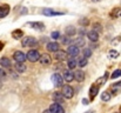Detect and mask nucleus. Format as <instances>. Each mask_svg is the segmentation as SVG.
<instances>
[{
	"label": "nucleus",
	"mask_w": 121,
	"mask_h": 113,
	"mask_svg": "<svg viewBox=\"0 0 121 113\" xmlns=\"http://www.w3.org/2000/svg\"><path fill=\"white\" fill-rule=\"evenodd\" d=\"M26 57H27V60H28V61H31V63H37V61L40 59V53H39V51H37V50H30V51L27 52Z\"/></svg>",
	"instance_id": "1"
},
{
	"label": "nucleus",
	"mask_w": 121,
	"mask_h": 113,
	"mask_svg": "<svg viewBox=\"0 0 121 113\" xmlns=\"http://www.w3.org/2000/svg\"><path fill=\"white\" fill-rule=\"evenodd\" d=\"M61 93H62V95L65 97V99H72L73 95H74V90H73L72 86L65 85V86H62V88H61Z\"/></svg>",
	"instance_id": "2"
},
{
	"label": "nucleus",
	"mask_w": 121,
	"mask_h": 113,
	"mask_svg": "<svg viewBox=\"0 0 121 113\" xmlns=\"http://www.w3.org/2000/svg\"><path fill=\"white\" fill-rule=\"evenodd\" d=\"M21 44H22L24 47H33V46H35L38 44V41H37V39L34 37H26L22 39Z\"/></svg>",
	"instance_id": "3"
},
{
	"label": "nucleus",
	"mask_w": 121,
	"mask_h": 113,
	"mask_svg": "<svg viewBox=\"0 0 121 113\" xmlns=\"http://www.w3.org/2000/svg\"><path fill=\"white\" fill-rule=\"evenodd\" d=\"M64 77L60 74V73H54V74L52 75V82L54 84V86H56V87H60V86H62V84H64Z\"/></svg>",
	"instance_id": "4"
},
{
	"label": "nucleus",
	"mask_w": 121,
	"mask_h": 113,
	"mask_svg": "<svg viewBox=\"0 0 121 113\" xmlns=\"http://www.w3.org/2000/svg\"><path fill=\"white\" fill-rule=\"evenodd\" d=\"M13 59L17 61V63H25V60H27V57L24 52L21 51H15L13 53Z\"/></svg>",
	"instance_id": "5"
},
{
	"label": "nucleus",
	"mask_w": 121,
	"mask_h": 113,
	"mask_svg": "<svg viewBox=\"0 0 121 113\" xmlns=\"http://www.w3.org/2000/svg\"><path fill=\"white\" fill-rule=\"evenodd\" d=\"M67 53H68L69 57H74V58L78 57L79 53H80L79 46H77V45H69L68 48H67Z\"/></svg>",
	"instance_id": "6"
},
{
	"label": "nucleus",
	"mask_w": 121,
	"mask_h": 113,
	"mask_svg": "<svg viewBox=\"0 0 121 113\" xmlns=\"http://www.w3.org/2000/svg\"><path fill=\"white\" fill-rule=\"evenodd\" d=\"M39 61H40V64L42 66H49L52 64V58H51V55H48L47 53H45V54H41L40 55Z\"/></svg>",
	"instance_id": "7"
},
{
	"label": "nucleus",
	"mask_w": 121,
	"mask_h": 113,
	"mask_svg": "<svg viewBox=\"0 0 121 113\" xmlns=\"http://www.w3.org/2000/svg\"><path fill=\"white\" fill-rule=\"evenodd\" d=\"M67 55H68V53H67L66 51H61V50H59V51L55 52L54 59H55L56 61H64V60L67 59Z\"/></svg>",
	"instance_id": "8"
},
{
	"label": "nucleus",
	"mask_w": 121,
	"mask_h": 113,
	"mask_svg": "<svg viewBox=\"0 0 121 113\" xmlns=\"http://www.w3.org/2000/svg\"><path fill=\"white\" fill-rule=\"evenodd\" d=\"M42 14L47 15V17H54V15H62L64 13L62 12H58V11L52 9V8H43L42 9Z\"/></svg>",
	"instance_id": "9"
},
{
	"label": "nucleus",
	"mask_w": 121,
	"mask_h": 113,
	"mask_svg": "<svg viewBox=\"0 0 121 113\" xmlns=\"http://www.w3.org/2000/svg\"><path fill=\"white\" fill-rule=\"evenodd\" d=\"M49 110L52 111V113H65L64 107L59 104V103H54L49 106Z\"/></svg>",
	"instance_id": "10"
},
{
	"label": "nucleus",
	"mask_w": 121,
	"mask_h": 113,
	"mask_svg": "<svg viewBox=\"0 0 121 113\" xmlns=\"http://www.w3.org/2000/svg\"><path fill=\"white\" fill-rule=\"evenodd\" d=\"M87 38H88L89 41H92V42H96V41L99 40V33H98L96 31L92 30V31H89V32L87 33Z\"/></svg>",
	"instance_id": "11"
},
{
	"label": "nucleus",
	"mask_w": 121,
	"mask_h": 113,
	"mask_svg": "<svg viewBox=\"0 0 121 113\" xmlns=\"http://www.w3.org/2000/svg\"><path fill=\"white\" fill-rule=\"evenodd\" d=\"M46 48H47L48 52H54V53H55L56 51H59V44L55 42V41L48 42V44L46 45Z\"/></svg>",
	"instance_id": "12"
},
{
	"label": "nucleus",
	"mask_w": 121,
	"mask_h": 113,
	"mask_svg": "<svg viewBox=\"0 0 121 113\" xmlns=\"http://www.w3.org/2000/svg\"><path fill=\"white\" fill-rule=\"evenodd\" d=\"M0 66L4 67V68H11L12 67V63H11V60L7 57H2V58H0Z\"/></svg>",
	"instance_id": "13"
},
{
	"label": "nucleus",
	"mask_w": 121,
	"mask_h": 113,
	"mask_svg": "<svg viewBox=\"0 0 121 113\" xmlns=\"http://www.w3.org/2000/svg\"><path fill=\"white\" fill-rule=\"evenodd\" d=\"M98 92H99V86H98L96 84L92 85L91 88H89V98H91V100H93V99L96 97Z\"/></svg>",
	"instance_id": "14"
},
{
	"label": "nucleus",
	"mask_w": 121,
	"mask_h": 113,
	"mask_svg": "<svg viewBox=\"0 0 121 113\" xmlns=\"http://www.w3.org/2000/svg\"><path fill=\"white\" fill-rule=\"evenodd\" d=\"M52 98H53V100L55 103H59V104H62L64 103V99H65V97L62 95L61 92H54L53 95H52Z\"/></svg>",
	"instance_id": "15"
},
{
	"label": "nucleus",
	"mask_w": 121,
	"mask_h": 113,
	"mask_svg": "<svg viewBox=\"0 0 121 113\" xmlns=\"http://www.w3.org/2000/svg\"><path fill=\"white\" fill-rule=\"evenodd\" d=\"M62 77H64V80L66 81V82H71V81H73L75 78H74V73H72L71 71H65L64 72V74H62Z\"/></svg>",
	"instance_id": "16"
},
{
	"label": "nucleus",
	"mask_w": 121,
	"mask_h": 113,
	"mask_svg": "<svg viewBox=\"0 0 121 113\" xmlns=\"http://www.w3.org/2000/svg\"><path fill=\"white\" fill-rule=\"evenodd\" d=\"M14 68H15V71H17L18 73H24V72H26L27 66H26L24 63H17L15 66H14Z\"/></svg>",
	"instance_id": "17"
},
{
	"label": "nucleus",
	"mask_w": 121,
	"mask_h": 113,
	"mask_svg": "<svg viewBox=\"0 0 121 113\" xmlns=\"http://www.w3.org/2000/svg\"><path fill=\"white\" fill-rule=\"evenodd\" d=\"M74 78H75V80H77V81L82 82V81L85 80V78H86V74H85V72H83V71L78 70V71L74 73Z\"/></svg>",
	"instance_id": "18"
},
{
	"label": "nucleus",
	"mask_w": 121,
	"mask_h": 113,
	"mask_svg": "<svg viewBox=\"0 0 121 113\" xmlns=\"http://www.w3.org/2000/svg\"><path fill=\"white\" fill-rule=\"evenodd\" d=\"M77 65H78V60H77V58L71 57V58L68 59V61H67V66H68V68H69V70H74V68L77 67Z\"/></svg>",
	"instance_id": "19"
},
{
	"label": "nucleus",
	"mask_w": 121,
	"mask_h": 113,
	"mask_svg": "<svg viewBox=\"0 0 121 113\" xmlns=\"http://www.w3.org/2000/svg\"><path fill=\"white\" fill-rule=\"evenodd\" d=\"M30 26L32 28H34V30H38V31H43L45 30V25L42 23H39V21H37V23H30Z\"/></svg>",
	"instance_id": "20"
},
{
	"label": "nucleus",
	"mask_w": 121,
	"mask_h": 113,
	"mask_svg": "<svg viewBox=\"0 0 121 113\" xmlns=\"http://www.w3.org/2000/svg\"><path fill=\"white\" fill-rule=\"evenodd\" d=\"M8 12H9L8 5H2V6H0V18L6 17V15L8 14Z\"/></svg>",
	"instance_id": "21"
},
{
	"label": "nucleus",
	"mask_w": 121,
	"mask_h": 113,
	"mask_svg": "<svg viewBox=\"0 0 121 113\" xmlns=\"http://www.w3.org/2000/svg\"><path fill=\"white\" fill-rule=\"evenodd\" d=\"M107 79H108V73L106 72L105 74H104L102 77H101V78H99V79H98V80L95 81V84H96L98 86H101L102 84H105V82L107 81Z\"/></svg>",
	"instance_id": "22"
},
{
	"label": "nucleus",
	"mask_w": 121,
	"mask_h": 113,
	"mask_svg": "<svg viewBox=\"0 0 121 113\" xmlns=\"http://www.w3.org/2000/svg\"><path fill=\"white\" fill-rule=\"evenodd\" d=\"M87 64H88V58L80 57V58L78 59V66H79V67H85V66H87Z\"/></svg>",
	"instance_id": "23"
},
{
	"label": "nucleus",
	"mask_w": 121,
	"mask_h": 113,
	"mask_svg": "<svg viewBox=\"0 0 121 113\" xmlns=\"http://www.w3.org/2000/svg\"><path fill=\"white\" fill-rule=\"evenodd\" d=\"M75 33H77V28H74L73 26H68V27L66 28V34H67L68 37H73Z\"/></svg>",
	"instance_id": "24"
},
{
	"label": "nucleus",
	"mask_w": 121,
	"mask_h": 113,
	"mask_svg": "<svg viewBox=\"0 0 121 113\" xmlns=\"http://www.w3.org/2000/svg\"><path fill=\"white\" fill-rule=\"evenodd\" d=\"M22 36H24V32H22L21 30H15V31L12 32V37L14 38V39H17V40L20 39Z\"/></svg>",
	"instance_id": "25"
},
{
	"label": "nucleus",
	"mask_w": 121,
	"mask_h": 113,
	"mask_svg": "<svg viewBox=\"0 0 121 113\" xmlns=\"http://www.w3.org/2000/svg\"><path fill=\"white\" fill-rule=\"evenodd\" d=\"M111 98H112V95H111L109 92H102L101 93V100L102 101H109Z\"/></svg>",
	"instance_id": "26"
},
{
	"label": "nucleus",
	"mask_w": 121,
	"mask_h": 113,
	"mask_svg": "<svg viewBox=\"0 0 121 113\" xmlns=\"http://www.w3.org/2000/svg\"><path fill=\"white\" fill-rule=\"evenodd\" d=\"M111 17L114 18V19L121 17V8H114V9L112 11V13H111Z\"/></svg>",
	"instance_id": "27"
},
{
	"label": "nucleus",
	"mask_w": 121,
	"mask_h": 113,
	"mask_svg": "<svg viewBox=\"0 0 121 113\" xmlns=\"http://www.w3.org/2000/svg\"><path fill=\"white\" fill-rule=\"evenodd\" d=\"M108 55H109V58H118L119 57V52L115 51V50H111L108 52Z\"/></svg>",
	"instance_id": "28"
},
{
	"label": "nucleus",
	"mask_w": 121,
	"mask_h": 113,
	"mask_svg": "<svg viewBox=\"0 0 121 113\" xmlns=\"http://www.w3.org/2000/svg\"><path fill=\"white\" fill-rule=\"evenodd\" d=\"M92 55V50L89 48V47H86L85 50H83V57H86V58H89Z\"/></svg>",
	"instance_id": "29"
},
{
	"label": "nucleus",
	"mask_w": 121,
	"mask_h": 113,
	"mask_svg": "<svg viewBox=\"0 0 121 113\" xmlns=\"http://www.w3.org/2000/svg\"><path fill=\"white\" fill-rule=\"evenodd\" d=\"M119 77H121V70H115V71L112 73V75H111L112 79H117V78H119Z\"/></svg>",
	"instance_id": "30"
},
{
	"label": "nucleus",
	"mask_w": 121,
	"mask_h": 113,
	"mask_svg": "<svg viewBox=\"0 0 121 113\" xmlns=\"http://www.w3.org/2000/svg\"><path fill=\"white\" fill-rule=\"evenodd\" d=\"M51 38H52V39H54V40H56V39H60V32H58V31H54V32H52Z\"/></svg>",
	"instance_id": "31"
},
{
	"label": "nucleus",
	"mask_w": 121,
	"mask_h": 113,
	"mask_svg": "<svg viewBox=\"0 0 121 113\" xmlns=\"http://www.w3.org/2000/svg\"><path fill=\"white\" fill-rule=\"evenodd\" d=\"M79 24H80L81 26H87L89 24V20L87 18H82L81 20H79Z\"/></svg>",
	"instance_id": "32"
},
{
	"label": "nucleus",
	"mask_w": 121,
	"mask_h": 113,
	"mask_svg": "<svg viewBox=\"0 0 121 113\" xmlns=\"http://www.w3.org/2000/svg\"><path fill=\"white\" fill-rule=\"evenodd\" d=\"M93 27H94V31H96L98 33H100V32L102 31V27H101V25H100V24H94V25H93Z\"/></svg>",
	"instance_id": "33"
},
{
	"label": "nucleus",
	"mask_w": 121,
	"mask_h": 113,
	"mask_svg": "<svg viewBox=\"0 0 121 113\" xmlns=\"http://www.w3.org/2000/svg\"><path fill=\"white\" fill-rule=\"evenodd\" d=\"M6 77H7V74H6V72H5L4 67H1V66H0V79H5Z\"/></svg>",
	"instance_id": "34"
},
{
	"label": "nucleus",
	"mask_w": 121,
	"mask_h": 113,
	"mask_svg": "<svg viewBox=\"0 0 121 113\" xmlns=\"http://www.w3.org/2000/svg\"><path fill=\"white\" fill-rule=\"evenodd\" d=\"M75 45L79 46V47H80V46H83V40H82V38H78V40L75 41Z\"/></svg>",
	"instance_id": "35"
},
{
	"label": "nucleus",
	"mask_w": 121,
	"mask_h": 113,
	"mask_svg": "<svg viewBox=\"0 0 121 113\" xmlns=\"http://www.w3.org/2000/svg\"><path fill=\"white\" fill-rule=\"evenodd\" d=\"M118 88H121V81H119V82H117V84L113 85V91H117Z\"/></svg>",
	"instance_id": "36"
},
{
	"label": "nucleus",
	"mask_w": 121,
	"mask_h": 113,
	"mask_svg": "<svg viewBox=\"0 0 121 113\" xmlns=\"http://www.w3.org/2000/svg\"><path fill=\"white\" fill-rule=\"evenodd\" d=\"M71 42H72V40H71L69 38H67V37L62 40V44H65V45H66V44H71Z\"/></svg>",
	"instance_id": "37"
},
{
	"label": "nucleus",
	"mask_w": 121,
	"mask_h": 113,
	"mask_svg": "<svg viewBox=\"0 0 121 113\" xmlns=\"http://www.w3.org/2000/svg\"><path fill=\"white\" fill-rule=\"evenodd\" d=\"M82 103H83V105H88L89 104V100L88 99H82Z\"/></svg>",
	"instance_id": "38"
},
{
	"label": "nucleus",
	"mask_w": 121,
	"mask_h": 113,
	"mask_svg": "<svg viewBox=\"0 0 121 113\" xmlns=\"http://www.w3.org/2000/svg\"><path fill=\"white\" fill-rule=\"evenodd\" d=\"M43 113H52V111L48 108V110H45V111H43Z\"/></svg>",
	"instance_id": "39"
},
{
	"label": "nucleus",
	"mask_w": 121,
	"mask_h": 113,
	"mask_svg": "<svg viewBox=\"0 0 121 113\" xmlns=\"http://www.w3.org/2000/svg\"><path fill=\"white\" fill-rule=\"evenodd\" d=\"M4 48V42H0V51Z\"/></svg>",
	"instance_id": "40"
},
{
	"label": "nucleus",
	"mask_w": 121,
	"mask_h": 113,
	"mask_svg": "<svg viewBox=\"0 0 121 113\" xmlns=\"http://www.w3.org/2000/svg\"><path fill=\"white\" fill-rule=\"evenodd\" d=\"M93 2H99V1H101V0H92Z\"/></svg>",
	"instance_id": "41"
},
{
	"label": "nucleus",
	"mask_w": 121,
	"mask_h": 113,
	"mask_svg": "<svg viewBox=\"0 0 121 113\" xmlns=\"http://www.w3.org/2000/svg\"><path fill=\"white\" fill-rule=\"evenodd\" d=\"M86 113H94L93 111H88V112H86Z\"/></svg>",
	"instance_id": "42"
}]
</instances>
